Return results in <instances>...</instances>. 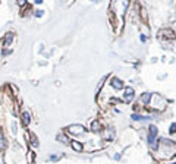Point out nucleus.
<instances>
[{
  "label": "nucleus",
  "mask_w": 176,
  "mask_h": 164,
  "mask_svg": "<svg viewBox=\"0 0 176 164\" xmlns=\"http://www.w3.org/2000/svg\"><path fill=\"white\" fill-rule=\"evenodd\" d=\"M128 6H129V0H112L110 3V22L118 35L123 29L125 13L128 11Z\"/></svg>",
  "instance_id": "f257e3e1"
},
{
  "label": "nucleus",
  "mask_w": 176,
  "mask_h": 164,
  "mask_svg": "<svg viewBox=\"0 0 176 164\" xmlns=\"http://www.w3.org/2000/svg\"><path fill=\"white\" fill-rule=\"evenodd\" d=\"M156 136H157V128L154 126V125H151L150 128H148V144L153 147V148H156Z\"/></svg>",
  "instance_id": "f03ea898"
},
{
  "label": "nucleus",
  "mask_w": 176,
  "mask_h": 164,
  "mask_svg": "<svg viewBox=\"0 0 176 164\" xmlns=\"http://www.w3.org/2000/svg\"><path fill=\"white\" fill-rule=\"evenodd\" d=\"M68 132H69L71 135H84V133H85V129H84V126H81V125H71V126L68 128Z\"/></svg>",
  "instance_id": "7ed1b4c3"
},
{
  "label": "nucleus",
  "mask_w": 176,
  "mask_h": 164,
  "mask_svg": "<svg viewBox=\"0 0 176 164\" xmlns=\"http://www.w3.org/2000/svg\"><path fill=\"white\" fill-rule=\"evenodd\" d=\"M125 92H126V95H125V101H126V103H129V101L132 100V97H134V89L128 87L126 89H125Z\"/></svg>",
  "instance_id": "20e7f679"
},
{
  "label": "nucleus",
  "mask_w": 176,
  "mask_h": 164,
  "mask_svg": "<svg viewBox=\"0 0 176 164\" xmlns=\"http://www.w3.org/2000/svg\"><path fill=\"white\" fill-rule=\"evenodd\" d=\"M112 85L116 88V89H122V88H123L122 81H121V79H118V78H113V79H112Z\"/></svg>",
  "instance_id": "39448f33"
},
{
  "label": "nucleus",
  "mask_w": 176,
  "mask_h": 164,
  "mask_svg": "<svg viewBox=\"0 0 176 164\" xmlns=\"http://www.w3.org/2000/svg\"><path fill=\"white\" fill-rule=\"evenodd\" d=\"M22 122H24V125H25V126H28V125H30V122H31V116H30V113H27V111H25V113L22 114Z\"/></svg>",
  "instance_id": "423d86ee"
},
{
  "label": "nucleus",
  "mask_w": 176,
  "mask_h": 164,
  "mask_svg": "<svg viewBox=\"0 0 176 164\" xmlns=\"http://www.w3.org/2000/svg\"><path fill=\"white\" fill-rule=\"evenodd\" d=\"M72 145V148L75 150V151H78V153H81L82 150H84V147H82V144L81 142H77V141H74V142L71 144Z\"/></svg>",
  "instance_id": "0eeeda50"
},
{
  "label": "nucleus",
  "mask_w": 176,
  "mask_h": 164,
  "mask_svg": "<svg viewBox=\"0 0 176 164\" xmlns=\"http://www.w3.org/2000/svg\"><path fill=\"white\" fill-rule=\"evenodd\" d=\"M6 148V139H5V136H3V133L0 131V151H3Z\"/></svg>",
  "instance_id": "6e6552de"
},
{
  "label": "nucleus",
  "mask_w": 176,
  "mask_h": 164,
  "mask_svg": "<svg viewBox=\"0 0 176 164\" xmlns=\"http://www.w3.org/2000/svg\"><path fill=\"white\" fill-rule=\"evenodd\" d=\"M12 38H13V35H12V34H8V40H5V47H8V45L11 44Z\"/></svg>",
  "instance_id": "1a4fd4ad"
},
{
  "label": "nucleus",
  "mask_w": 176,
  "mask_h": 164,
  "mask_svg": "<svg viewBox=\"0 0 176 164\" xmlns=\"http://www.w3.org/2000/svg\"><path fill=\"white\" fill-rule=\"evenodd\" d=\"M57 138L60 139V142H63V144H68V138H66V136H62V135H59Z\"/></svg>",
  "instance_id": "9d476101"
},
{
  "label": "nucleus",
  "mask_w": 176,
  "mask_h": 164,
  "mask_svg": "<svg viewBox=\"0 0 176 164\" xmlns=\"http://www.w3.org/2000/svg\"><path fill=\"white\" fill-rule=\"evenodd\" d=\"M132 119L134 120H141V119H144L143 116H140V114H132Z\"/></svg>",
  "instance_id": "9b49d317"
},
{
  "label": "nucleus",
  "mask_w": 176,
  "mask_h": 164,
  "mask_svg": "<svg viewBox=\"0 0 176 164\" xmlns=\"http://www.w3.org/2000/svg\"><path fill=\"white\" fill-rule=\"evenodd\" d=\"M169 132H170V133H175V132H176V123H173V125L170 126V129H169Z\"/></svg>",
  "instance_id": "f8f14e48"
},
{
  "label": "nucleus",
  "mask_w": 176,
  "mask_h": 164,
  "mask_svg": "<svg viewBox=\"0 0 176 164\" xmlns=\"http://www.w3.org/2000/svg\"><path fill=\"white\" fill-rule=\"evenodd\" d=\"M33 145L34 147H38V141H37V138H35V136H33Z\"/></svg>",
  "instance_id": "ddd939ff"
},
{
  "label": "nucleus",
  "mask_w": 176,
  "mask_h": 164,
  "mask_svg": "<svg viewBox=\"0 0 176 164\" xmlns=\"http://www.w3.org/2000/svg\"><path fill=\"white\" fill-rule=\"evenodd\" d=\"M43 15V11H35V16H41Z\"/></svg>",
  "instance_id": "4468645a"
},
{
  "label": "nucleus",
  "mask_w": 176,
  "mask_h": 164,
  "mask_svg": "<svg viewBox=\"0 0 176 164\" xmlns=\"http://www.w3.org/2000/svg\"><path fill=\"white\" fill-rule=\"evenodd\" d=\"M18 5H19V6H24V5H25V0H18Z\"/></svg>",
  "instance_id": "2eb2a0df"
},
{
  "label": "nucleus",
  "mask_w": 176,
  "mask_h": 164,
  "mask_svg": "<svg viewBox=\"0 0 176 164\" xmlns=\"http://www.w3.org/2000/svg\"><path fill=\"white\" fill-rule=\"evenodd\" d=\"M35 2H37V3H41V0H35Z\"/></svg>",
  "instance_id": "dca6fc26"
}]
</instances>
